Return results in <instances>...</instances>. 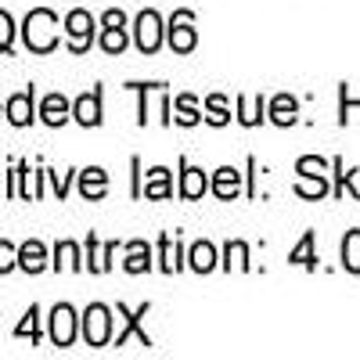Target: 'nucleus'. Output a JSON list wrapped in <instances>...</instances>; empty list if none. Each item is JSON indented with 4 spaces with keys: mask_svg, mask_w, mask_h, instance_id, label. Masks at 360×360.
Instances as JSON below:
<instances>
[{
    "mask_svg": "<svg viewBox=\"0 0 360 360\" xmlns=\"http://www.w3.org/2000/svg\"><path fill=\"white\" fill-rule=\"evenodd\" d=\"M22 40L33 54H51L58 47V15L47 8H33L22 22Z\"/></svg>",
    "mask_w": 360,
    "mask_h": 360,
    "instance_id": "f257e3e1",
    "label": "nucleus"
},
{
    "mask_svg": "<svg viewBox=\"0 0 360 360\" xmlns=\"http://www.w3.org/2000/svg\"><path fill=\"white\" fill-rule=\"evenodd\" d=\"M83 339H86V346H94V349H101V346H108L112 342V310L105 307V303H90L86 310H83Z\"/></svg>",
    "mask_w": 360,
    "mask_h": 360,
    "instance_id": "f03ea898",
    "label": "nucleus"
},
{
    "mask_svg": "<svg viewBox=\"0 0 360 360\" xmlns=\"http://www.w3.org/2000/svg\"><path fill=\"white\" fill-rule=\"evenodd\" d=\"M134 37H137V47H141L144 54H155V51L162 47V37H166L162 15H159L155 8L141 11V15H137V22H134Z\"/></svg>",
    "mask_w": 360,
    "mask_h": 360,
    "instance_id": "7ed1b4c3",
    "label": "nucleus"
},
{
    "mask_svg": "<svg viewBox=\"0 0 360 360\" xmlns=\"http://www.w3.org/2000/svg\"><path fill=\"white\" fill-rule=\"evenodd\" d=\"M166 40H169V47L176 54H191L195 44H198V37H195V11H188V8L173 11V18L166 25Z\"/></svg>",
    "mask_w": 360,
    "mask_h": 360,
    "instance_id": "20e7f679",
    "label": "nucleus"
},
{
    "mask_svg": "<svg viewBox=\"0 0 360 360\" xmlns=\"http://www.w3.org/2000/svg\"><path fill=\"white\" fill-rule=\"evenodd\" d=\"M65 37H69V51L72 54H83L90 51V44H94V15L76 8L65 15Z\"/></svg>",
    "mask_w": 360,
    "mask_h": 360,
    "instance_id": "39448f33",
    "label": "nucleus"
},
{
    "mask_svg": "<svg viewBox=\"0 0 360 360\" xmlns=\"http://www.w3.org/2000/svg\"><path fill=\"white\" fill-rule=\"evenodd\" d=\"M51 342L54 346H72V339H76V324L83 321V317H76V310L69 307V303H58L54 310H51Z\"/></svg>",
    "mask_w": 360,
    "mask_h": 360,
    "instance_id": "423d86ee",
    "label": "nucleus"
},
{
    "mask_svg": "<svg viewBox=\"0 0 360 360\" xmlns=\"http://www.w3.org/2000/svg\"><path fill=\"white\" fill-rule=\"evenodd\" d=\"M148 310H152V303H141L137 310H127L123 303H119V307H115V314L123 317V332L112 335V342H115V346H123L130 335H137V342H141V346H152V335H148L144 328H141V321L148 317Z\"/></svg>",
    "mask_w": 360,
    "mask_h": 360,
    "instance_id": "0eeeda50",
    "label": "nucleus"
},
{
    "mask_svg": "<svg viewBox=\"0 0 360 360\" xmlns=\"http://www.w3.org/2000/svg\"><path fill=\"white\" fill-rule=\"evenodd\" d=\"M4 115H8L11 127H29V123H33V119H37V86L29 83L25 90L11 94L8 105H4Z\"/></svg>",
    "mask_w": 360,
    "mask_h": 360,
    "instance_id": "6e6552de",
    "label": "nucleus"
},
{
    "mask_svg": "<svg viewBox=\"0 0 360 360\" xmlns=\"http://www.w3.org/2000/svg\"><path fill=\"white\" fill-rule=\"evenodd\" d=\"M72 119L79 127H101V86H94V90H86V94H79L76 101H72Z\"/></svg>",
    "mask_w": 360,
    "mask_h": 360,
    "instance_id": "1a4fd4ad",
    "label": "nucleus"
},
{
    "mask_svg": "<svg viewBox=\"0 0 360 360\" xmlns=\"http://www.w3.org/2000/svg\"><path fill=\"white\" fill-rule=\"evenodd\" d=\"M40 119L47 127H65L69 119H72V101L65 94H47L40 101Z\"/></svg>",
    "mask_w": 360,
    "mask_h": 360,
    "instance_id": "9d476101",
    "label": "nucleus"
},
{
    "mask_svg": "<svg viewBox=\"0 0 360 360\" xmlns=\"http://www.w3.org/2000/svg\"><path fill=\"white\" fill-rule=\"evenodd\" d=\"M205 191H209V176H205V169L191 166L188 159H180V195H184V198H202Z\"/></svg>",
    "mask_w": 360,
    "mask_h": 360,
    "instance_id": "9b49d317",
    "label": "nucleus"
},
{
    "mask_svg": "<svg viewBox=\"0 0 360 360\" xmlns=\"http://www.w3.org/2000/svg\"><path fill=\"white\" fill-rule=\"evenodd\" d=\"M47 249L44 242H37V238H29V242L18 245V270H25V274H40V270H47Z\"/></svg>",
    "mask_w": 360,
    "mask_h": 360,
    "instance_id": "f8f14e48",
    "label": "nucleus"
},
{
    "mask_svg": "<svg viewBox=\"0 0 360 360\" xmlns=\"http://www.w3.org/2000/svg\"><path fill=\"white\" fill-rule=\"evenodd\" d=\"M105 191H108V173H105L101 166H86V169H79V195H83L86 202L105 198Z\"/></svg>",
    "mask_w": 360,
    "mask_h": 360,
    "instance_id": "ddd939ff",
    "label": "nucleus"
},
{
    "mask_svg": "<svg viewBox=\"0 0 360 360\" xmlns=\"http://www.w3.org/2000/svg\"><path fill=\"white\" fill-rule=\"evenodd\" d=\"M148 180L141 184V198H169L173 195V173L166 166H155L144 173Z\"/></svg>",
    "mask_w": 360,
    "mask_h": 360,
    "instance_id": "4468645a",
    "label": "nucleus"
},
{
    "mask_svg": "<svg viewBox=\"0 0 360 360\" xmlns=\"http://www.w3.org/2000/svg\"><path fill=\"white\" fill-rule=\"evenodd\" d=\"M184 245H180V238H169V234H162L159 238V270L162 274H176L180 266H184Z\"/></svg>",
    "mask_w": 360,
    "mask_h": 360,
    "instance_id": "2eb2a0df",
    "label": "nucleus"
},
{
    "mask_svg": "<svg viewBox=\"0 0 360 360\" xmlns=\"http://www.w3.org/2000/svg\"><path fill=\"white\" fill-rule=\"evenodd\" d=\"M213 195L217 198H234L238 191H242V173H238L234 166H220L217 173H213Z\"/></svg>",
    "mask_w": 360,
    "mask_h": 360,
    "instance_id": "dca6fc26",
    "label": "nucleus"
},
{
    "mask_svg": "<svg viewBox=\"0 0 360 360\" xmlns=\"http://www.w3.org/2000/svg\"><path fill=\"white\" fill-rule=\"evenodd\" d=\"M217 263H220V256L209 242H195L188 249V266L195 270V274H209V270H217Z\"/></svg>",
    "mask_w": 360,
    "mask_h": 360,
    "instance_id": "f3484780",
    "label": "nucleus"
},
{
    "mask_svg": "<svg viewBox=\"0 0 360 360\" xmlns=\"http://www.w3.org/2000/svg\"><path fill=\"white\" fill-rule=\"evenodd\" d=\"M51 266H54V270H86L83 252H79L76 242H58V245H54V259H51Z\"/></svg>",
    "mask_w": 360,
    "mask_h": 360,
    "instance_id": "a211bd4d",
    "label": "nucleus"
},
{
    "mask_svg": "<svg viewBox=\"0 0 360 360\" xmlns=\"http://www.w3.org/2000/svg\"><path fill=\"white\" fill-rule=\"evenodd\" d=\"M299 119V101L292 94H278L274 101H270V123H278V127H292Z\"/></svg>",
    "mask_w": 360,
    "mask_h": 360,
    "instance_id": "6ab92c4d",
    "label": "nucleus"
},
{
    "mask_svg": "<svg viewBox=\"0 0 360 360\" xmlns=\"http://www.w3.org/2000/svg\"><path fill=\"white\" fill-rule=\"evenodd\" d=\"M123 266H127V274H144V270H152V245L148 242H130Z\"/></svg>",
    "mask_w": 360,
    "mask_h": 360,
    "instance_id": "aec40b11",
    "label": "nucleus"
},
{
    "mask_svg": "<svg viewBox=\"0 0 360 360\" xmlns=\"http://www.w3.org/2000/svg\"><path fill=\"white\" fill-rule=\"evenodd\" d=\"M314 231H307L303 238H299V245L288 252V263L292 266H307V270H317V252H314Z\"/></svg>",
    "mask_w": 360,
    "mask_h": 360,
    "instance_id": "412c9836",
    "label": "nucleus"
},
{
    "mask_svg": "<svg viewBox=\"0 0 360 360\" xmlns=\"http://www.w3.org/2000/svg\"><path fill=\"white\" fill-rule=\"evenodd\" d=\"M173 123H180V127H195V123H202L205 115H198V105H195V98L191 94H180V98H173Z\"/></svg>",
    "mask_w": 360,
    "mask_h": 360,
    "instance_id": "4be33fe9",
    "label": "nucleus"
},
{
    "mask_svg": "<svg viewBox=\"0 0 360 360\" xmlns=\"http://www.w3.org/2000/svg\"><path fill=\"white\" fill-rule=\"evenodd\" d=\"M295 191L303 195V198H324V195H332L328 176H310V173H299L295 176Z\"/></svg>",
    "mask_w": 360,
    "mask_h": 360,
    "instance_id": "5701e85b",
    "label": "nucleus"
},
{
    "mask_svg": "<svg viewBox=\"0 0 360 360\" xmlns=\"http://www.w3.org/2000/svg\"><path fill=\"white\" fill-rule=\"evenodd\" d=\"M342 266L349 274H360V227H353L342 238Z\"/></svg>",
    "mask_w": 360,
    "mask_h": 360,
    "instance_id": "b1692460",
    "label": "nucleus"
},
{
    "mask_svg": "<svg viewBox=\"0 0 360 360\" xmlns=\"http://www.w3.org/2000/svg\"><path fill=\"white\" fill-rule=\"evenodd\" d=\"M238 119H242V127H259L266 119V98H256L252 105L245 98H238Z\"/></svg>",
    "mask_w": 360,
    "mask_h": 360,
    "instance_id": "393cba45",
    "label": "nucleus"
},
{
    "mask_svg": "<svg viewBox=\"0 0 360 360\" xmlns=\"http://www.w3.org/2000/svg\"><path fill=\"white\" fill-rule=\"evenodd\" d=\"M98 44H101V51H105V54H123V51H127V44H130V37H127V25L101 29Z\"/></svg>",
    "mask_w": 360,
    "mask_h": 360,
    "instance_id": "a878e982",
    "label": "nucleus"
},
{
    "mask_svg": "<svg viewBox=\"0 0 360 360\" xmlns=\"http://www.w3.org/2000/svg\"><path fill=\"white\" fill-rule=\"evenodd\" d=\"M86 270L90 274H105V245L98 242V234H86Z\"/></svg>",
    "mask_w": 360,
    "mask_h": 360,
    "instance_id": "bb28decb",
    "label": "nucleus"
},
{
    "mask_svg": "<svg viewBox=\"0 0 360 360\" xmlns=\"http://www.w3.org/2000/svg\"><path fill=\"white\" fill-rule=\"evenodd\" d=\"M205 119L213 127H227L231 123V108H227V98L224 94H213V98L205 101Z\"/></svg>",
    "mask_w": 360,
    "mask_h": 360,
    "instance_id": "cd10ccee",
    "label": "nucleus"
},
{
    "mask_svg": "<svg viewBox=\"0 0 360 360\" xmlns=\"http://www.w3.org/2000/svg\"><path fill=\"white\" fill-rule=\"evenodd\" d=\"M33 339V342H40V307L33 303V307H29L25 310V317H22V324L15 328V339Z\"/></svg>",
    "mask_w": 360,
    "mask_h": 360,
    "instance_id": "c85d7f7f",
    "label": "nucleus"
},
{
    "mask_svg": "<svg viewBox=\"0 0 360 360\" xmlns=\"http://www.w3.org/2000/svg\"><path fill=\"white\" fill-rule=\"evenodd\" d=\"M242 266V270H252V263H249V245L245 242H227V249H224V270H231V266Z\"/></svg>",
    "mask_w": 360,
    "mask_h": 360,
    "instance_id": "c756f323",
    "label": "nucleus"
},
{
    "mask_svg": "<svg viewBox=\"0 0 360 360\" xmlns=\"http://www.w3.org/2000/svg\"><path fill=\"white\" fill-rule=\"evenodd\" d=\"M332 169H335V188H332V198H342L346 191L360 195V191L353 188V173H346V162H342V159H332Z\"/></svg>",
    "mask_w": 360,
    "mask_h": 360,
    "instance_id": "7c9ffc66",
    "label": "nucleus"
},
{
    "mask_svg": "<svg viewBox=\"0 0 360 360\" xmlns=\"http://www.w3.org/2000/svg\"><path fill=\"white\" fill-rule=\"evenodd\" d=\"M11 47H15V18L0 11V54H11Z\"/></svg>",
    "mask_w": 360,
    "mask_h": 360,
    "instance_id": "2f4dec72",
    "label": "nucleus"
},
{
    "mask_svg": "<svg viewBox=\"0 0 360 360\" xmlns=\"http://www.w3.org/2000/svg\"><path fill=\"white\" fill-rule=\"evenodd\" d=\"M328 169H332V162H324L317 155H303L295 162V173H310V176H328Z\"/></svg>",
    "mask_w": 360,
    "mask_h": 360,
    "instance_id": "473e14b6",
    "label": "nucleus"
},
{
    "mask_svg": "<svg viewBox=\"0 0 360 360\" xmlns=\"http://www.w3.org/2000/svg\"><path fill=\"white\" fill-rule=\"evenodd\" d=\"M130 90L141 94V105H137V123L144 127L148 123V90H162V83H130Z\"/></svg>",
    "mask_w": 360,
    "mask_h": 360,
    "instance_id": "72a5a7b5",
    "label": "nucleus"
},
{
    "mask_svg": "<svg viewBox=\"0 0 360 360\" xmlns=\"http://www.w3.org/2000/svg\"><path fill=\"white\" fill-rule=\"evenodd\" d=\"M15 266H18V245L0 238V274H11Z\"/></svg>",
    "mask_w": 360,
    "mask_h": 360,
    "instance_id": "f704fd0d",
    "label": "nucleus"
},
{
    "mask_svg": "<svg viewBox=\"0 0 360 360\" xmlns=\"http://www.w3.org/2000/svg\"><path fill=\"white\" fill-rule=\"evenodd\" d=\"M47 180H51V188H54V195H58V198H65V195H69V184H72V173H65V176H58L54 169H47Z\"/></svg>",
    "mask_w": 360,
    "mask_h": 360,
    "instance_id": "c9c22d12",
    "label": "nucleus"
},
{
    "mask_svg": "<svg viewBox=\"0 0 360 360\" xmlns=\"http://www.w3.org/2000/svg\"><path fill=\"white\" fill-rule=\"evenodd\" d=\"M115 25H127V15L119 11V8H108V11L101 15V29H115Z\"/></svg>",
    "mask_w": 360,
    "mask_h": 360,
    "instance_id": "e433bc0d",
    "label": "nucleus"
}]
</instances>
